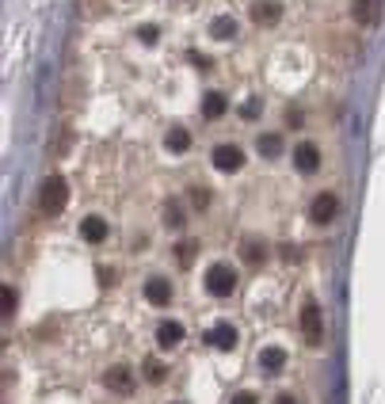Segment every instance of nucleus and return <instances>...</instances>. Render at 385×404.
I'll list each match as a JSON object with an SVG mask.
<instances>
[{"mask_svg": "<svg viewBox=\"0 0 385 404\" xmlns=\"http://www.w3.org/2000/svg\"><path fill=\"white\" fill-rule=\"evenodd\" d=\"M180 340H183V324L180 320H160L157 324V343L160 347H175Z\"/></svg>", "mask_w": 385, "mask_h": 404, "instance_id": "16", "label": "nucleus"}, {"mask_svg": "<svg viewBox=\"0 0 385 404\" xmlns=\"http://www.w3.org/2000/svg\"><path fill=\"white\" fill-rule=\"evenodd\" d=\"M164 145H168L172 153H187V149H191V130H187V126H172L168 138H164Z\"/></svg>", "mask_w": 385, "mask_h": 404, "instance_id": "17", "label": "nucleus"}, {"mask_svg": "<svg viewBox=\"0 0 385 404\" xmlns=\"http://www.w3.org/2000/svg\"><path fill=\"white\" fill-rule=\"evenodd\" d=\"M210 343L217 347V351H233V347H237V328L229 320L214 324V328H210Z\"/></svg>", "mask_w": 385, "mask_h": 404, "instance_id": "10", "label": "nucleus"}, {"mask_svg": "<svg viewBox=\"0 0 385 404\" xmlns=\"http://www.w3.org/2000/svg\"><path fill=\"white\" fill-rule=\"evenodd\" d=\"M286 366V351L282 347H274V343H267L260 351V370H267V374H279V370Z\"/></svg>", "mask_w": 385, "mask_h": 404, "instance_id": "13", "label": "nucleus"}, {"mask_svg": "<svg viewBox=\"0 0 385 404\" xmlns=\"http://www.w3.org/2000/svg\"><path fill=\"white\" fill-rule=\"evenodd\" d=\"M145 301L149 305H168L172 301V283L168 278H160V275L145 278Z\"/></svg>", "mask_w": 385, "mask_h": 404, "instance_id": "8", "label": "nucleus"}, {"mask_svg": "<svg viewBox=\"0 0 385 404\" xmlns=\"http://www.w3.org/2000/svg\"><path fill=\"white\" fill-rule=\"evenodd\" d=\"M65 206H69V179L50 176L46 183L38 187V210H42L46 218H58Z\"/></svg>", "mask_w": 385, "mask_h": 404, "instance_id": "1", "label": "nucleus"}, {"mask_svg": "<svg viewBox=\"0 0 385 404\" xmlns=\"http://www.w3.org/2000/svg\"><path fill=\"white\" fill-rule=\"evenodd\" d=\"M214 168L217 172H240V168H245V149H240V145H217Z\"/></svg>", "mask_w": 385, "mask_h": 404, "instance_id": "7", "label": "nucleus"}, {"mask_svg": "<svg viewBox=\"0 0 385 404\" xmlns=\"http://www.w3.org/2000/svg\"><path fill=\"white\" fill-rule=\"evenodd\" d=\"M210 35H214L217 42H222V39H233V35H237V19H233V16H217L214 24H210Z\"/></svg>", "mask_w": 385, "mask_h": 404, "instance_id": "18", "label": "nucleus"}, {"mask_svg": "<svg viewBox=\"0 0 385 404\" xmlns=\"http://www.w3.org/2000/svg\"><path fill=\"white\" fill-rule=\"evenodd\" d=\"M81 237H84L88 244H103V237H107V221H103L100 214H88V218L81 221Z\"/></svg>", "mask_w": 385, "mask_h": 404, "instance_id": "11", "label": "nucleus"}, {"mask_svg": "<svg viewBox=\"0 0 385 404\" xmlns=\"http://www.w3.org/2000/svg\"><path fill=\"white\" fill-rule=\"evenodd\" d=\"M225 111H229V99H225L222 92H206V96H202V118H206V122L222 118Z\"/></svg>", "mask_w": 385, "mask_h": 404, "instance_id": "14", "label": "nucleus"}, {"mask_svg": "<svg viewBox=\"0 0 385 404\" xmlns=\"http://www.w3.org/2000/svg\"><path fill=\"white\" fill-rule=\"evenodd\" d=\"M164 378H168V366H164L160 358H145V381H153V385H160Z\"/></svg>", "mask_w": 385, "mask_h": 404, "instance_id": "20", "label": "nucleus"}, {"mask_svg": "<svg viewBox=\"0 0 385 404\" xmlns=\"http://www.w3.org/2000/svg\"><path fill=\"white\" fill-rule=\"evenodd\" d=\"M0 305H4V317H12L16 313V290L4 286V294H0Z\"/></svg>", "mask_w": 385, "mask_h": 404, "instance_id": "23", "label": "nucleus"}, {"mask_svg": "<svg viewBox=\"0 0 385 404\" xmlns=\"http://www.w3.org/2000/svg\"><path fill=\"white\" fill-rule=\"evenodd\" d=\"M172 404H183V400H172Z\"/></svg>", "mask_w": 385, "mask_h": 404, "instance_id": "29", "label": "nucleus"}, {"mask_svg": "<svg viewBox=\"0 0 385 404\" xmlns=\"http://www.w3.org/2000/svg\"><path fill=\"white\" fill-rule=\"evenodd\" d=\"M274 404H298V400H294V397H279V400H274Z\"/></svg>", "mask_w": 385, "mask_h": 404, "instance_id": "28", "label": "nucleus"}, {"mask_svg": "<svg viewBox=\"0 0 385 404\" xmlns=\"http://www.w3.org/2000/svg\"><path fill=\"white\" fill-rule=\"evenodd\" d=\"M240 256H245V263H248V267H260V263H263V256H267V252H263V241H245V248H240Z\"/></svg>", "mask_w": 385, "mask_h": 404, "instance_id": "19", "label": "nucleus"}, {"mask_svg": "<svg viewBox=\"0 0 385 404\" xmlns=\"http://www.w3.org/2000/svg\"><path fill=\"white\" fill-rule=\"evenodd\" d=\"M256 149H260V156H267V161H274V156H282V133H279V130H267V133H260Z\"/></svg>", "mask_w": 385, "mask_h": 404, "instance_id": "15", "label": "nucleus"}, {"mask_svg": "<svg viewBox=\"0 0 385 404\" xmlns=\"http://www.w3.org/2000/svg\"><path fill=\"white\" fill-rule=\"evenodd\" d=\"M294 164H298V172H317V168H321V149H317L313 141H302L298 149H294Z\"/></svg>", "mask_w": 385, "mask_h": 404, "instance_id": "9", "label": "nucleus"}, {"mask_svg": "<svg viewBox=\"0 0 385 404\" xmlns=\"http://www.w3.org/2000/svg\"><path fill=\"white\" fill-rule=\"evenodd\" d=\"M309 218L321 221V226H328V221L339 218V198L332 195V191H317L313 202H309Z\"/></svg>", "mask_w": 385, "mask_h": 404, "instance_id": "3", "label": "nucleus"}, {"mask_svg": "<svg viewBox=\"0 0 385 404\" xmlns=\"http://www.w3.org/2000/svg\"><path fill=\"white\" fill-rule=\"evenodd\" d=\"M302 335L309 343L324 340V317H321V305H317V301H305L302 305Z\"/></svg>", "mask_w": 385, "mask_h": 404, "instance_id": "4", "label": "nucleus"}, {"mask_svg": "<svg viewBox=\"0 0 385 404\" xmlns=\"http://www.w3.org/2000/svg\"><path fill=\"white\" fill-rule=\"evenodd\" d=\"M164 226H168V229H180V226H183V210H180V202H168V210H164Z\"/></svg>", "mask_w": 385, "mask_h": 404, "instance_id": "22", "label": "nucleus"}, {"mask_svg": "<svg viewBox=\"0 0 385 404\" xmlns=\"http://www.w3.org/2000/svg\"><path fill=\"white\" fill-rule=\"evenodd\" d=\"M103 385L111 393H118V397H130V393H134V370H130V366L103 370Z\"/></svg>", "mask_w": 385, "mask_h": 404, "instance_id": "5", "label": "nucleus"}, {"mask_svg": "<svg viewBox=\"0 0 385 404\" xmlns=\"http://www.w3.org/2000/svg\"><path fill=\"white\" fill-rule=\"evenodd\" d=\"M260 111H263V103H260V99H248V103L240 107V115H245V118H256Z\"/></svg>", "mask_w": 385, "mask_h": 404, "instance_id": "25", "label": "nucleus"}, {"mask_svg": "<svg viewBox=\"0 0 385 404\" xmlns=\"http://www.w3.org/2000/svg\"><path fill=\"white\" fill-rule=\"evenodd\" d=\"M195 210H206V206H210V191H206V187H195Z\"/></svg>", "mask_w": 385, "mask_h": 404, "instance_id": "24", "label": "nucleus"}, {"mask_svg": "<svg viewBox=\"0 0 385 404\" xmlns=\"http://www.w3.org/2000/svg\"><path fill=\"white\" fill-rule=\"evenodd\" d=\"M229 404H256V393H237Z\"/></svg>", "mask_w": 385, "mask_h": 404, "instance_id": "27", "label": "nucleus"}, {"mask_svg": "<svg viewBox=\"0 0 385 404\" xmlns=\"http://www.w3.org/2000/svg\"><path fill=\"white\" fill-rule=\"evenodd\" d=\"M195 256H199V244H195V241L175 244V260H180V267H191V263H195Z\"/></svg>", "mask_w": 385, "mask_h": 404, "instance_id": "21", "label": "nucleus"}, {"mask_svg": "<svg viewBox=\"0 0 385 404\" xmlns=\"http://www.w3.org/2000/svg\"><path fill=\"white\" fill-rule=\"evenodd\" d=\"M206 290H210L214 298H229L237 290V271L229 263H214L210 271H206Z\"/></svg>", "mask_w": 385, "mask_h": 404, "instance_id": "2", "label": "nucleus"}, {"mask_svg": "<svg viewBox=\"0 0 385 404\" xmlns=\"http://www.w3.org/2000/svg\"><path fill=\"white\" fill-rule=\"evenodd\" d=\"M248 16H252V24H260V27H274L282 19V4H274V0H252Z\"/></svg>", "mask_w": 385, "mask_h": 404, "instance_id": "6", "label": "nucleus"}, {"mask_svg": "<svg viewBox=\"0 0 385 404\" xmlns=\"http://www.w3.org/2000/svg\"><path fill=\"white\" fill-rule=\"evenodd\" d=\"M138 35H141V42H149V46H153V42H157V27H141Z\"/></svg>", "mask_w": 385, "mask_h": 404, "instance_id": "26", "label": "nucleus"}, {"mask_svg": "<svg viewBox=\"0 0 385 404\" xmlns=\"http://www.w3.org/2000/svg\"><path fill=\"white\" fill-rule=\"evenodd\" d=\"M351 16H355L359 27H374L378 24V0H355V4H351Z\"/></svg>", "mask_w": 385, "mask_h": 404, "instance_id": "12", "label": "nucleus"}]
</instances>
